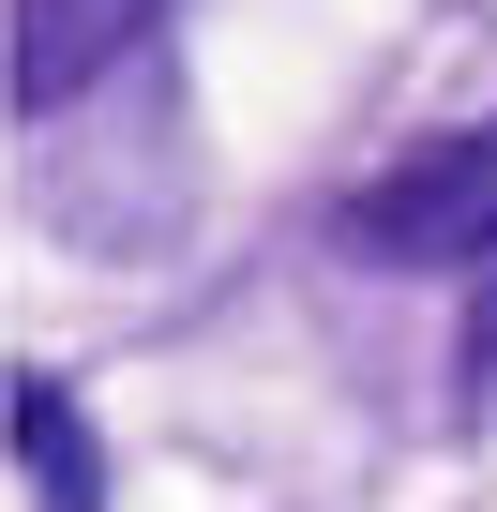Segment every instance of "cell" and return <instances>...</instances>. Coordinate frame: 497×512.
Returning <instances> with one entry per match:
<instances>
[{"label":"cell","instance_id":"1","mask_svg":"<svg viewBox=\"0 0 497 512\" xmlns=\"http://www.w3.org/2000/svg\"><path fill=\"white\" fill-rule=\"evenodd\" d=\"M347 241L392 256V272H497V121L407 151L392 181H362L347 196Z\"/></svg>","mask_w":497,"mask_h":512},{"label":"cell","instance_id":"2","mask_svg":"<svg viewBox=\"0 0 497 512\" xmlns=\"http://www.w3.org/2000/svg\"><path fill=\"white\" fill-rule=\"evenodd\" d=\"M166 0H16V106H76L121 46H151Z\"/></svg>","mask_w":497,"mask_h":512},{"label":"cell","instance_id":"3","mask_svg":"<svg viewBox=\"0 0 497 512\" xmlns=\"http://www.w3.org/2000/svg\"><path fill=\"white\" fill-rule=\"evenodd\" d=\"M16 467H46V512H106V482H91V422H76L61 377H16Z\"/></svg>","mask_w":497,"mask_h":512}]
</instances>
